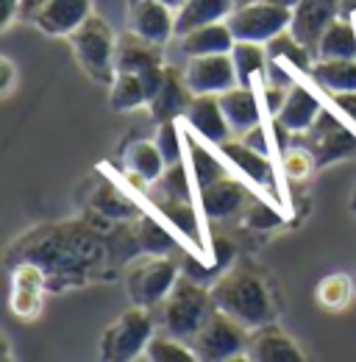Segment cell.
I'll use <instances>...</instances> for the list:
<instances>
[{"mask_svg": "<svg viewBox=\"0 0 356 362\" xmlns=\"http://www.w3.org/2000/svg\"><path fill=\"white\" fill-rule=\"evenodd\" d=\"M37 262L47 276L50 293L84 287L109 273L112 257L106 234L89 218L44 223L17 237L6 251V265Z\"/></svg>", "mask_w": 356, "mask_h": 362, "instance_id": "1", "label": "cell"}, {"mask_svg": "<svg viewBox=\"0 0 356 362\" xmlns=\"http://www.w3.org/2000/svg\"><path fill=\"white\" fill-rule=\"evenodd\" d=\"M209 290H212L215 307L234 320H239L248 332L267 326V323H275L278 304H275L270 279L259 271L245 268V265L228 268L212 281Z\"/></svg>", "mask_w": 356, "mask_h": 362, "instance_id": "2", "label": "cell"}, {"mask_svg": "<svg viewBox=\"0 0 356 362\" xmlns=\"http://www.w3.org/2000/svg\"><path fill=\"white\" fill-rule=\"evenodd\" d=\"M212 310H215L212 290L203 281L181 273L173 290H170V296L159 304L162 332L189 343L198 334V329L206 323V317L212 315Z\"/></svg>", "mask_w": 356, "mask_h": 362, "instance_id": "3", "label": "cell"}, {"mask_svg": "<svg viewBox=\"0 0 356 362\" xmlns=\"http://www.w3.org/2000/svg\"><path fill=\"white\" fill-rule=\"evenodd\" d=\"M67 40H70L78 67L92 81H97V84H112L114 81V76H117V70H114L117 34L109 28V23L103 17H97L92 11Z\"/></svg>", "mask_w": 356, "mask_h": 362, "instance_id": "4", "label": "cell"}, {"mask_svg": "<svg viewBox=\"0 0 356 362\" xmlns=\"http://www.w3.org/2000/svg\"><path fill=\"white\" fill-rule=\"evenodd\" d=\"M156 334V323L148 307L126 310L100 337V360L106 362H131L145 357L150 337Z\"/></svg>", "mask_w": 356, "mask_h": 362, "instance_id": "5", "label": "cell"}, {"mask_svg": "<svg viewBox=\"0 0 356 362\" xmlns=\"http://www.w3.org/2000/svg\"><path fill=\"white\" fill-rule=\"evenodd\" d=\"M292 23V8L275 0H254L245 6H234V11L225 17V25L231 28L237 42H259L267 45L273 37L287 31Z\"/></svg>", "mask_w": 356, "mask_h": 362, "instance_id": "6", "label": "cell"}, {"mask_svg": "<svg viewBox=\"0 0 356 362\" xmlns=\"http://www.w3.org/2000/svg\"><path fill=\"white\" fill-rule=\"evenodd\" d=\"M178 276L181 271H178L176 259L165 254H142V259H136L131 271L126 273V293L131 304L153 310L170 296Z\"/></svg>", "mask_w": 356, "mask_h": 362, "instance_id": "7", "label": "cell"}, {"mask_svg": "<svg viewBox=\"0 0 356 362\" xmlns=\"http://www.w3.org/2000/svg\"><path fill=\"white\" fill-rule=\"evenodd\" d=\"M298 136H304V145L312 151L317 168L356 156V129L334 109H323L320 117Z\"/></svg>", "mask_w": 356, "mask_h": 362, "instance_id": "8", "label": "cell"}, {"mask_svg": "<svg viewBox=\"0 0 356 362\" xmlns=\"http://www.w3.org/2000/svg\"><path fill=\"white\" fill-rule=\"evenodd\" d=\"M248 329L234 320L231 315H225L222 310H212V315L206 317V323L198 329V334L189 340L195 357L203 362H220L231 360V357H239L245 354V346H248Z\"/></svg>", "mask_w": 356, "mask_h": 362, "instance_id": "9", "label": "cell"}, {"mask_svg": "<svg viewBox=\"0 0 356 362\" xmlns=\"http://www.w3.org/2000/svg\"><path fill=\"white\" fill-rule=\"evenodd\" d=\"M184 81L192 95H220L239 84L231 53L189 56L184 64Z\"/></svg>", "mask_w": 356, "mask_h": 362, "instance_id": "10", "label": "cell"}, {"mask_svg": "<svg viewBox=\"0 0 356 362\" xmlns=\"http://www.w3.org/2000/svg\"><path fill=\"white\" fill-rule=\"evenodd\" d=\"M218 151L222 153V159L242 176L245 181H251L259 192H265L267 198L273 201V192L278 189L275 184V165L270 159V153H262L256 148H251L242 139H225L222 145H218Z\"/></svg>", "mask_w": 356, "mask_h": 362, "instance_id": "11", "label": "cell"}, {"mask_svg": "<svg viewBox=\"0 0 356 362\" xmlns=\"http://www.w3.org/2000/svg\"><path fill=\"white\" fill-rule=\"evenodd\" d=\"M126 28L139 34L142 40L167 45L176 37V8H170L162 0H129Z\"/></svg>", "mask_w": 356, "mask_h": 362, "instance_id": "12", "label": "cell"}, {"mask_svg": "<svg viewBox=\"0 0 356 362\" xmlns=\"http://www.w3.org/2000/svg\"><path fill=\"white\" fill-rule=\"evenodd\" d=\"M47 276L37 262H17L11 265V296L8 307L20 320H37L42 313L44 293H47Z\"/></svg>", "mask_w": 356, "mask_h": 362, "instance_id": "13", "label": "cell"}, {"mask_svg": "<svg viewBox=\"0 0 356 362\" xmlns=\"http://www.w3.org/2000/svg\"><path fill=\"white\" fill-rule=\"evenodd\" d=\"M145 209L134 201L129 192H123L117 184L112 181H103L87 201V215L95 226L100 228L103 234L114 223H129V221H136Z\"/></svg>", "mask_w": 356, "mask_h": 362, "instance_id": "14", "label": "cell"}, {"mask_svg": "<svg viewBox=\"0 0 356 362\" xmlns=\"http://www.w3.org/2000/svg\"><path fill=\"white\" fill-rule=\"evenodd\" d=\"M92 14V0H44L31 25L44 37H70Z\"/></svg>", "mask_w": 356, "mask_h": 362, "instance_id": "15", "label": "cell"}, {"mask_svg": "<svg viewBox=\"0 0 356 362\" xmlns=\"http://www.w3.org/2000/svg\"><path fill=\"white\" fill-rule=\"evenodd\" d=\"M340 3L343 0H298L292 6V23H290V31L295 34V40H301L314 53L323 31L343 14Z\"/></svg>", "mask_w": 356, "mask_h": 362, "instance_id": "16", "label": "cell"}, {"mask_svg": "<svg viewBox=\"0 0 356 362\" xmlns=\"http://www.w3.org/2000/svg\"><path fill=\"white\" fill-rule=\"evenodd\" d=\"M198 201H201V209H203L206 218L228 221V218L245 212V206L251 204V192H248V187L239 179L225 176V179L198 189Z\"/></svg>", "mask_w": 356, "mask_h": 362, "instance_id": "17", "label": "cell"}, {"mask_svg": "<svg viewBox=\"0 0 356 362\" xmlns=\"http://www.w3.org/2000/svg\"><path fill=\"white\" fill-rule=\"evenodd\" d=\"M245 360L251 362H304V351L298 349V343L284 334L275 323L259 326L248 334V346H245Z\"/></svg>", "mask_w": 356, "mask_h": 362, "instance_id": "18", "label": "cell"}, {"mask_svg": "<svg viewBox=\"0 0 356 362\" xmlns=\"http://www.w3.org/2000/svg\"><path fill=\"white\" fill-rule=\"evenodd\" d=\"M184 123L212 145H222L234 134L220 106V95H192V103L184 115Z\"/></svg>", "mask_w": 356, "mask_h": 362, "instance_id": "19", "label": "cell"}, {"mask_svg": "<svg viewBox=\"0 0 356 362\" xmlns=\"http://www.w3.org/2000/svg\"><path fill=\"white\" fill-rule=\"evenodd\" d=\"M323 109H326V106H323L320 95L312 92L309 87H304L301 81H295V84L290 87V92H287L281 109L273 115V120L281 123L290 134L298 136V134H304L312 123L320 117Z\"/></svg>", "mask_w": 356, "mask_h": 362, "instance_id": "20", "label": "cell"}, {"mask_svg": "<svg viewBox=\"0 0 356 362\" xmlns=\"http://www.w3.org/2000/svg\"><path fill=\"white\" fill-rule=\"evenodd\" d=\"M123 170H126L131 184L136 181L148 192L150 184H156L167 170V162H165L156 139H136V142H131L123 151Z\"/></svg>", "mask_w": 356, "mask_h": 362, "instance_id": "21", "label": "cell"}, {"mask_svg": "<svg viewBox=\"0 0 356 362\" xmlns=\"http://www.w3.org/2000/svg\"><path fill=\"white\" fill-rule=\"evenodd\" d=\"M259 90L256 84H237L231 90L220 92V106L225 112V120L231 126V132L242 136L251 132L254 126L262 123V106H259Z\"/></svg>", "mask_w": 356, "mask_h": 362, "instance_id": "22", "label": "cell"}, {"mask_svg": "<svg viewBox=\"0 0 356 362\" xmlns=\"http://www.w3.org/2000/svg\"><path fill=\"white\" fill-rule=\"evenodd\" d=\"M165 64V45H156L150 40H142L126 28V34L117 37L114 50V70L117 73H145Z\"/></svg>", "mask_w": 356, "mask_h": 362, "instance_id": "23", "label": "cell"}, {"mask_svg": "<svg viewBox=\"0 0 356 362\" xmlns=\"http://www.w3.org/2000/svg\"><path fill=\"white\" fill-rule=\"evenodd\" d=\"M189 103H192V90H189L186 81H184V70L178 73L176 67L167 64V78H165L162 90L156 92V95L150 98V103H148L150 117H153L156 123L178 120V117L186 115Z\"/></svg>", "mask_w": 356, "mask_h": 362, "instance_id": "24", "label": "cell"}, {"mask_svg": "<svg viewBox=\"0 0 356 362\" xmlns=\"http://www.w3.org/2000/svg\"><path fill=\"white\" fill-rule=\"evenodd\" d=\"M234 34L231 28L222 23H209V25H201L195 31H186L178 37V50L184 59L189 56H209V53H231L234 47Z\"/></svg>", "mask_w": 356, "mask_h": 362, "instance_id": "25", "label": "cell"}, {"mask_svg": "<svg viewBox=\"0 0 356 362\" xmlns=\"http://www.w3.org/2000/svg\"><path fill=\"white\" fill-rule=\"evenodd\" d=\"M234 0H184L176 11V37L209 23H222L234 11Z\"/></svg>", "mask_w": 356, "mask_h": 362, "instance_id": "26", "label": "cell"}, {"mask_svg": "<svg viewBox=\"0 0 356 362\" xmlns=\"http://www.w3.org/2000/svg\"><path fill=\"white\" fill-rule=\"evenodd\" d=\"M314 59H356V20L337 17L317 40Z\"/></svg>", "mask_w": 356, "mask_h": 362, "instance_id": "27", "label": "cell"}, {"mask_svg": "<svg viewBox=\"0 0 356 362\" xmlns=\"http://www.w3.org/2000/svg\"><path fill=\"white\" fill-rule=\"evenodd\" d=\"M309 76L326 95L356 92V59H314Z\"/></svg>", "mask_w": 356, "mask_h": 362, "instance_id": "28", "label": "cell"}, {"mask_svg": "<svg viewBox=\"0 0 356 362\" xmlns=\"http://www.w3.org/2000/svg\"><path fill=\"white\" fill-rule=\"evenodd\" d=\"M184 134H186L189 173H192V181H195V189H203V187H209V184H215V181L225 179L228 173H225L222 162L209 151V148H203V145L195 139L198 134H195L189 126H184Z\"/></svg>", "mask_w": 356, "mask_h": 362, "instance_id": "29", "label": "cell"}, {"mask_svg": "<svg viewBox=\"0 0 356 362\" xmlns=\"http://www.w3.org/2000/svg\"><path fill=\"white\" fill-rule=\"evenodd\" d=\"M134 234H136L142 254H165L167 257L173 251H181V240H176L170 234V228L159 223L156 215H150V212H142L134 221Z\"/></svg>", "mask_w": 356, "mask_h": 362, "instance_id": "30", "label": "cell"}, {"mask_svg": "<svg viewBox=\"0 0 356 362\" xmlns=\"http://www.w3.org/2000/svg\"><path fill=\"white\" fill-rule=\"evenodd\" d=\"M153 209L170 223L173 228H178V234L186 240V243H198V212H195V204L186 201V198H150Z\"/></svg>", "mask_w": 356, "mask_h": 362, "instance_id": "31", "label": "cell"}, {"mask_svg": "<svg viewBox=\"0 0 356 362\" xmlns=\"http://www.w3.org/2000/svg\"><path fill=\"white\" fill-rule=\"evenodd\" d=\"M356 296V279L348 273H328L317 281L314 298L328 313H343Z\"/></svg>", "mask_w": 356, "mask_h": 362, "instance_id": "32", "label": "cell"}, {"mask_svg": "<svg viewBox=\"0 0 356 362\" xmlns=\"http://www.w3.org/2000/svg\"><path fill=\"white\" fill-rule=\"evenodd\" d=\"M148 90L142 84L139 73H117L114 81L109 84V106L112 112H134L148 106Z\"/></svg>", "mask_w": 356, "mask_h": 362, "instance_id": "33", "label": "cell"}, {"mask_svg": "<svg viewBox=\"0 0 356 362\" xmlns=\"http://www.w3.org/2000/svg\"><path fill=\"white\" fill-rule=\"evenodd\" d=\"M231 59H234L239 84H254L259 76H265L267 70V45H259V42H234Z\"/></svg>", "mask_w": 356, "mask_h": 362, "instance_id": "34", "label": "cell"}, {"mask_svg": "<svg viewBox=\"0 0 356 362\" xmlns=\"http://www.w3.org/2000/svg\"><path fill=\"white\" fill-rule=\"evenodd\" d=\"M267 56H273V59H281V62H287V64H292L298 73H304V76H309L312 70V62H314V56H312V50L301 40H295V34L287 28V31H281L278 37H273L270 42H267Z\"/></svg>", "mask_w": 356, "mask_h": 362, "instance_id": "35", "label": "cell"}, {"mask_svg": "<svg viewBox=\"0 0 356 362\" xmlns=\"http://www.w3.org/2000/svg\"><path fill=\"white\" fill-rule=\"evenodd\" d=\"M145 357L150 362H195V351L189 343L178 340L173 334L162 332V334H153L148 349H145Z\"/></svg>", "mask_w": 356, "mask_h": 362, "instance_id": "36", "label": "cell"}, {"mask_svg": "<svg viewBox=\"0 0 356 362\" xmlns=\"http://www.w3.org/2000/svg\"><path fill=\"white\" fill-rule=\"evenodd\" d=\"M242 226L251 231H270V228L284 226L281 206L273 204L270 198H251V204L242 212Z\"/></svg>", "mask_w": 356, "mask_h": 362, "instance_id": "37", "label": "cell"}, {"mask_svg": "<svg viewBox=\"0 0 356 362\" xmlns=\"http://www.w3.org/2000/svg\"><path fill=\"white\" fill-rule=\"evenodd\" d=\"M317 170V162L307 145H290L281 151V173L290 181H307Z\"/></svg>", "mask_w": 356, "mask_h": 362, "instance_id": "38", "label": "cell"}, {"mask_svg": "<svg viewBox=\"0 0 356 362\" xmlns=\"http://www.w3.org/2000/svg\"><path fill=\"white\" fill-rule=\"evenodd\" d=\"M153 139H156V145H159V151H162L167 168H170V165H178V162L184 159L186 134H184V126H178L176 120L159 123V129H156V136H153Z\"/></svg>", "mask_w": 356, "mask_h": 362, "instance_id": "39", "label": "cell"}, {"mask_svg": "<svg viewBox=\"0 0 356 362\" xmlns=\"http://www.w3.org/2000/svg\"><path fill=\"white\" fill-rule=\"evenodd\" d=\"M328 98H331V109H334L340 117H345L356 129V92H334V95H328Z\"/></svg>", "mask_w": 356, "mask_h": 362, "instance_id": "40", "label": "cell"}, {"mask_svg": "<svg viewBox=\"0 0 356 362\" xmlns=\"http://www.w3.org/2000/svg\"><path fill=\"white\" fill-rule=\"evenodd\" d=\"M239 139H242V142H248L251 148H256V151H262V153H270V156H273V148H270V136H267L265 123L254 126L251 132H245V134L239 136Z\"/></svg>", "mask_w": 356, "mask_h": 362, "instance_id": "41", "label": "cell"}, {"mask_svg": "<svg viewBox=\"0 0 356 362\" xmlns=\"http://www.w3.org/2000/svg\"><path fill=\"white\" fill-rule=\"evenodd\" d=\"M0 70H3V78H0V95L3 98H8L14 87H17V67H14V62L8 59V56H3L0 59Z\"/></svg>", "mask_w": 356, "mask_h": 362, "instance_id": "42", "label": "cell"}, {"mask_svg": "<svg viewBox=\"0 0 356 362\" xmlns=\"http://www.w3.org/2000/svg\"><path fill=\"white\" fill-rule=\"evenodd\" d=\"M42 3L44 0H20V17L31 20V17H34V11H37Z\"/></svg>", "mask_w": 356, "mask_h": 362, "instance_id": "43", "label": "cell"}, {"mask_svg": "<svg viewBox=\"0 0 356 362\" xmlns=\"http://www.w3.org/2000/svg\"><path fill=\"white\" fill-rule=\"evenodd\" d=\"M340 11H343V17H356V0H343Z\"/></svg>", "mask_w": 356, "mask_h": 362, "instance_id": "44", "label": "cell"}, {"mask_svg": "<svg viewBox=\"0 0 356 362\" xmlns=\"http://www.w3.org/2000/svg\"><path fill=\"white\" fill-rule=\"evenodd\" d=\"M162 3H167V6H170V8H181V3H184V0H162Z\"/></svg>", "mask_w": 356, "mask_h": 362, "instance_id": "45", "label": "cell"}, {"mask_svg": "<svg viewBox=\"0 0 356 362\" xmlns=\"http://www.w3.org/2000/svg\"><path fill=\"white\" fill-rule=\"evenodd\" d=\"M275 3H284V6H290V8H292V6L298 3V0H275Z\"/></svg>", "mask_w": 356, "mask_h": 362, "instance_id": "46", "label": "cell"}, {"mask_svg": "<svg viewBox=\"0 0 356 362\" xmlns=\"http://www.w3.org/2000/svg\"><path fill=\"white\" fill-rule=\"evenodd\" d=\"M237 6H245V3H254V0H234Z\"/></svg>", "mask_w": 356, "mask_h": 362, "instance_id": "47", "label": "cell"}, {"mask_svg": "<svg viewBox=\"0 0 356 362\" xmlns=\"http://www.w3.org/2000/svg\"><path fill=\"white\" fill-rule=\"evenodd\" d=\"M354 212H356V198H354Z\"/></svg>", "mask_w": 356, "mask_h": 362, "instance_id": "48", "label": "cell"}, {"mask_svg": "<svg viewBox=\"0 0 356 362\" xmlns=\"http://www.w3.org/2000/svg\"><path fill=\"white\" fill-rule=\"evenodd\" d=\"M354 279H356V276H354Z\"/></svg>", "mask_w": 356, "mask_h": 362, "instance_id": "49", "label": "cell"}]
</instances>
